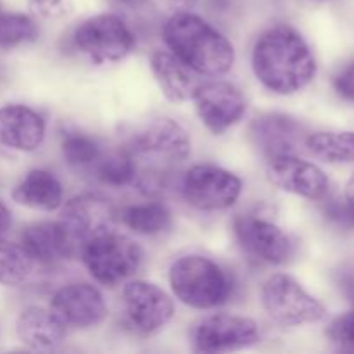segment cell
<instances>
[{"label":"cell","instance_id":"obj_1","mask_svg":"<svg viewBox=\"0 0 354 354\" xmlns=\"http://www.w3.org/2000/svg\"><path fill=\"white\" fill-rule=\"evenodd\" d=\"M251 62L258 82L279 95L301 92L317 75L310 45L290 26L266 30L256 40Z\"/></svg>","mask_w":354,"mask_h":354},{"label":"cell","instance_id":"obj_2","mask_svg":"<svg viewBox=\"0 0 354 354\" xmlns=\"http://www.w3.org/2000/svg\"><path fill=\"white\" fill-rule=\"evenodd\" d=\"M137 166L135 185L152 194L162 189L169 168L185 161L192 151L189 133L171 118H156L138 128L124 145Z\"/></svg>","mask_w":354,"mask_h":354},{"label":"cell","instance_id":"obj_3","mask_svg":"<svg viewBox=\"0 0 354 354\" xmlns=\"http://www.w3.org/2000/svg\"><path fill=\"white\" fill-rule=\"evenodd\" d=\"M165 40L169 50L199 75L221 76L235 62L230 40L190 10L173 14L166 21Z\"/></svg>","mask_w":354,"mask_h":354},{"label":"cell","instance_id":"obj_4","mask_svg":"<svg viewBox=\"0 0 354 354\" xmlns=\"http://www.w3.org/2000/svg\"><path fill=\"white\" fill-rule=\"evenodd\" d=\"M169 286L176 299L196 310H213L234 296L230 273L201 254H187L169 266Z\"/></svg>","mask_w":354,"mask_h":354},{"label":"cell","instance_id":"obj_5","mask_svg":"<svg viewBox=\"0 0 354 354\" xmlns=\"http://www.w3.org/2000/svg\"><path fill=\"white\" fill-rule=\"evenodd\" d=\"M80 252L90 275L107 287H114L133 277L144 258L137 242L114 230L93 237Z\"/></svg>","mask_w":354,"mask_h":354},{"label":"cell","instance_id":"obj_6","mask_svg":"<svg viewBox=\"0 0 354 354\" xmlns=\"http://www.w3.org/2000/svg\"><path fill=\"white\" fill-rule=\"evenodd\" d=\"M261 303L270 320L282 327L317 324L325 317L324 304L286 273L272 275L263 283Z\"/></svg>","mask_w":354,"mask_h":354},{"label":"cell","instance_id":"obj_7","mask_svg":"<svg viewBox=\"0 0 354 354\" xmlns=\"http://www.w3.org/2000/svg\"><path fill=\"white\" fill-rule=\"evenodd\" d=\"M73 45L95 64H107L127 57L133 50L135 37L121 17L99 14L76 26Z\"/></svg>","mask_w":354,"mask_h":354},{"label":"cell","instance_id":"obj_8","mask_svg":"<svg viewBox=\"0 0 354 354\" xmlns=\"http://www.w3.org/2000/svg\"><path fill=\"white\" fill-rule=\"evenodd\" d=\"M182 194L199 211L230 209L242 194V182L232 171L214 165H197L185 173Z\"/></svg>","mask_w":354,"mask_h":354},{"label":"cell","instance_id":"obj_9","mask_svg":"<svg viewBox=\"0 0 354 354\" xmlns=\"http://www.w3.org/2000/svg\"><path fill=\"white\" fill-rule=\"evenodd\" d=\"M234 235L249 258L266 265H286L296 254L292 239L273 221L258 214H241L234 220Z\"/></svg>","mask_w":354,"mask_h":354},{"label":"cell","instance_id":"obj_10","mask_svg":"<svg viewBox=\"0 0 354 354\" xmlns=\"http://www.w3.org/2000/svg\"><path fill=\"white\" fill-rule=\"evenodd\" d=\"M123 310L127 324L137 334L152 335L169 324L175 304L156 283L135 280L123 289Z\"/></svg>","mask_w":354,"mask_h":354},{"label":"cell","instance_id":"obj_11","mask_svg":"<svg viewBox=\"0 0 354 354\" xmlns=\"http://www.w3.org/2000/svg\"><path fill=\"white\" fill-rule=\"evenodd\" d=\"M192 341L196 351L201 353L237 351L259 341V328L251 318L213 315L194 328Z\"/></svg>","mask_w":354,"mask_h":354},{"label":"cell","instance_id":"obj_12","mask_svg":"<svg viewBox=\"0 0 354 354\" xmlns=\"http://www.w3.org/2000/svg\"><path fill=\"white\" fill-rule=\"evenodd\" d=\"M192 100L204 127L216 135L237 124L248 109L244 93L225 82L201 83Z\"/></svg>","mask_w":354,"mask_h":354},{"label":"cell","instance_id":"obj_13","mask_svg":"<svg viewBox=\"0 0 354 354\" xmlns=\"http://www.w3.org/2000/svg\"><path fill=\"white\" fill-rule=\"evenodd\" d=\"M116 211L109 201L93 194H85L68 201L62 207L61 223L76 244L78 251L93 237L113 230Z\"/></svg>","mask_w":354,"mask_h":354},{"label":"cell","instance_id":"obj_14","mask_svg":"<svg viewBox=\"0 0 354 354\" xmlns=\"http://www.w3.org/2000/svg\"><path fill=\"white\" fill-rule=\"evenodd\" d=\"M266 176L275 187L283 192L304 197V199L320 201L330 189L327 175L317 165L296 158V154L279 156L268 159Z\"/></svg>","mask_w":354,"mask_h":354},{"label":"cell","instance_id":"obj_15","mask_svg":"<svg viewBox=\"0 0 354 354\" xmlns=\"http://www.w3.org/2000/svg\"><path fill=\"white\" fill-rule=\"evenodd\" d=\"M50 310L66 327L92 328L104 322L107 306L104 296L90 283H69L52 297Z\"/></svg>","mask_w":354,"mask_h":354},{"label":"cell","instance_id":"obj_16","mask_svg":"<svg viewBox=\"0 0 354 354\" xmlns=\"http://www.w3.org/2000/svg\"><path fill=\"white\" fill-rule=\"evenodd\" d=\"M249 137L254 147L268 159L296 154L306 140V130L296 118L280 113L258 116L249 127Z\"/></svg>","mask_w":354,"mask_h":354},{"label":"cell","instance_id":"obj_17","mask_svg":"<svg viewBox=\"0 0 354 354\" xmlns=\"http://www.w3.org/2000/svg\"><path fill=\"white\" fill-rule=\"evenodd\" d=\"M45 120L35 109L19 104L0 109V145L14 151H37L45 138Z\"/></svg>","mask_w":354,"mask_h":354},{"label":"cell","instance_id":"obj_18","mask_svg":"<svg viewBox=\"0 0 354 354\" xmlns=\"http://www.w3.org/2000/svg\"><path fill=\"white\" fill-rule=\"evenodd\" d=\"M21 245L26 249L35 263L41 265H54L80 252L61 221H41L30 225L21 234Z\"/></svg>","mask_w":354,"mask_h":354},{"label":"cell","instance_id":"obj_19","mask_svg":"<svg viewBox=\"0 0 354 354\" xmlns=\"http://www.w3.org/2000/svg\"><path fill=\"white\" fill-rule=\"evenodd\" d=\"M151 69L161 92L173 102L192 100L199 88V73L180 61L171 50H158L151 55Z\"/></svg>","mask_w":354,"mask_h":354},{"label":"cell","instance_id":"obj_20","mask_svg":"<svg viewBox=\"0 0 354 354\" xmlns=\"http://www.w3.org/2000/svg\"><path fill=\"white\" fill-rule=\"evenodd\" d=\"M66 325L52 310L30 306L21 311L16 322L17 337L28 348L50 351L59 348L66 339Z\"/></svg>","mask_w":354,"mask_h":354},{"label":"cell","instance_id":"obj_21","mask_svg":"<svg viewBox=\"0 0 354 354\" xmlns=\"http://www.w3.org/2000/svg\"><path fill=\"white\" fill-rule=\"evenodd\" d=\"M62 185L54 173L47 169H31L12 190V199L24 207L54 211L62 204Z\"/></svg>","mask_w":354,"mask_h":354},{"label":"cell","instance_id":"obj_22","mask_svg":"<svg viewBox=\"0 0 354 354\" xmlns=\"http://www.w3.org/2000/svg\"><path fill=\"white\" fill-rule=\"evenodd\" d=\"M317 159L330 165L354 162V131H317L304 140Z\"/></svg>","mask_w":354,"mask_h":354},{"label":"cell","instance_id":"obj_23","mask_svg":"<svg viewBox=\"0 0 354 354\" xmlns=\"http://www.w3.org/2000/svg\"><path fill=\"white\" fill-rule=\"evenodd\" d=\"M120 220L138 235H159L171 225V213L161 203H142L121 209Z\"/></svg>","mask_w":354,"mask_h":354},{"label":"cell","instance_id":"obj_24","mask_svg":"<svg viewBox=\"0 0 354 354\" xmlns=\"http://www.w3.org/2000/svg\"><path fill=\"white\" fill-rule=\"evenodd\" d=\"M90 171H93L100 182L109 187L135 185L137 180V166L124 147L111 152L104 151Z\"/></svg>","mask_w":354,"mask_h":354},{"label":"cell","instance_id":"obj_25","mask_svg":"<svg viewBox=\"0 0 354 354\" xmlns=\"http://www.w3.org/2000/svg\"><path fill=\"white\" fill-rule=\"evenodd\" d=\"M35 261L21 244L0 239V283L19 286L30 279Z\"/></svg>","mask_w":354,"mask_h":354},{"label":"cell","instance_id":"obj_26","mask_svg":"<svg viewBox=\"0 0 354 354\" xmlns=\"http://www.w3.org/2000/svg\"><path fill=\"white\" fill-rule=\"evenodd\" d=\"M61 151L69 166L92 169L93 165L102 156L104 149L97 138L90 137L86 133H80V131H69L62 138Z\"/></svg>","mask_w":354,"mask_h":354},{"label":"cell","instance_id":"obj_27","mask_svg":"<svg viewBox=\"0 0 354 354\" xmlns=\"http://www.w3.org/2000/svg\"><path fill=\"white\" fill-rule=\"evenodd\" d=\"M37 23L26 14L0 12V48H14L37 40Z\"/></svg>","mask_w":354,"mask_h":354},{"label":"cell","instance_id":"obj_28","mask_svg":"<svg viewBox=\"0 0 354 354\" xmlns=\"http://www.w3.org/2000/svg\"><path fill=\"white\" fill-rule=\"evenodd\" d=\"M322 214L332 227L339 230H351L354 228V209L351 204L346 201V197L339 196H325L322 197Z\"/></svg>","mask_w":354,"mask_h":354},{"label":"cell","instance_id":"obj_29","mask_svg":"<svg viewBox=\"0 0 354 354\" xmlns=\"http://www.w3.org/2000/svg\"><path fill=\"white\" fill-rule=\"evenodd\" d=\"M327 335L341 351L354 353V311L335 318L328 327Z\"/></svg>","mask_w":354,"mask_h":354},{"label":"cell","instance_id":"obj_30","mask_svg":"<svg viewBox=\"0 0 354 354\" xmlns=\"http://www.w3.org/2000/svg\"><path fill=\"white\" fill-rule=\"evenodd\" d=\"M31 12L45 21H55L68 17L75 6L73 0H28Z\"/></svg>","mask_w":354,"mask_h":354},{"label":"cell","instance_id":"obj_31","mask_svg":"<svg viewBox=\"0 0 354 354\" xmlns=\"http://www.w3.org/2000/svg\"><path fill=\"white\" fill-rule=\"evenodd\" d=\"M334 90L339 97H342L348 102L354 104V61L348 62L337 75L332 80Z\"/></svg>","mask_w":354,"mask_h":354},{"label":"cell","instance_id":"obj_32","mask_svg":"<svg viewBox=\"0 0 354 354\" xmlns=\"http://www.w3.org/2000/svg\"><path fill=\"white\" fill-rule=\"evenodd\" d=\"M335 280H337L339 289L344 294L346 299L354 306V263L342 266L335 275Z\"/></svg>","mask_w":354,"mask_h":354},{"label":"cell","instance_id":"obj_33","mask_svg":"<svg viewBox=\"0 0 354 354\" xmlns=\"http://www.w3.org/2000/svg\"><path fill=\"white\" fill-rule=\"evenodd\" d=\"M162 6L168 10H171L173 14L176 12H189L194 6L197 3V0H161Z\"/></svg>","mask_w":354,"mask_h":354},{"label":"cell","instance_id":"obj_34","mask_svg":"<svg viewBox=\"0 0 354 354\" xmlns=\"http://www.w3.org/2000/svg\"><path fill=\"white\" fill-rule=\"evenodd\" d=\"M12 225V216H10V211L6 204L0 203V239L7 234V230Z\"/></svg>","mask_w":354,"mask_h":354},{"label":"cell","instance_id":"obj_35","mask_svg":"<svg viewBox=\"0 0 354 354\" xmlns=\"http://www.w3.org/2000/svg\"><path fill=\"white\" fill-rule=\"evenodd\" d=\"M344 197H346V201H348V203L351 204V207L354 209V175L351 176V178H349L348 185H346Z\"/></svg>","mask_w":354,"mask_h":354},{"label":"cell","instance_id":"obj_36","mask_svg":"<svg viewBox=\"0 0 354 354\" xmlns=\"http://www.w3.org/2000/svg\"><path fill=\"white\" fill-rule=\"evenodd\" d=\"M118 3H121V6H128V7H137L140 6L144 0H116Z\"/></svg>","mask_w":354,"mask_h":354},{"label":"cell","instance_id":"obj_37","mask_svg":"<svg viewBox=\"0 0 354 354\" xmlns=\"http://www.w3.org/2000/svg\"><path fill=\"white\" fill-rule=\"evenodd\" d=\"M0 12H2V0H0Z\"/></svg>","mask_w":354,"mask_h":354}]
</instances>
